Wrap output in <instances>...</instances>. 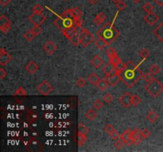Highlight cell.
Segmentation results:
<instances>
[{"label":"cell","instance_id":"cell-55","mask_svg":"<svg viewBox=\"0 0 163 152\" xmlns=\"http://www.w3.org/2000/svg\"><path fill=\"white\" fill-rule=\"evenodd\" d=\"M111 1H112L113 3H115V4L116 5L118 3V2H120V1H121V0H111Z\"/></svg>","mask_w":163,"mask_h":152},{"label":"cell","instance_id":"cell-14","mask_svg":"<svg viewBox=\"0 0 163 152\" xmlns=\"http://www.w3.org/2000/svg\"><path fill=\"white\" fill-rule=\"evenodd\" d=\"M106 79L108 80L109 85L111 86H115L121 81L120 76L119 73H115L113 75H111L109 76H106Z\"/></svg>","mask_w":163,"mask_h":152},{"label":"cell","instance_id":"cell-35","mask_svg":"<svg viewBox=\"0 0 163 152\" xmlns=\"http://www.w3.org/2000/svg\"><path fill=\"white\" fill-rule=\"evenodd\" d=\"M78 132H81V133H84V134H87L89 132V129L84 124L80 123L78 125Z\"/></svg>","mask_w":163,"mask_h":152},{"label":"cell","instance_id":"cell-53","mask_svg":"<svg viewBox=\"0 0 163 152\" xmlns=\"http://www.w3.org/2000/svg\"><path fill=\"white\" fill-rule=\"evenodd\" d=\"M99 0H88V3H90L91 5H96L98 3Z\"/></svg>","mask_w":163,"mask_h":152},{"label":"cell","instance_id":"cell-43","mask_svg":"<svg viewBox=\"0 0 163 152\" xmlns=\"http://www.w3.org/2000/svg\"><path fill=\"white\" fill-rule=\"evenodd\" d=\"M110 62L114 65V66H115L116 64H119L120 62H121V59H120V57H119V56L117 55V56H115L111 57L110 59Z\"/></svg>","mask_w":163,"mask_h":152},{"label":"cell","instance_id":"cell-9","mask_svg":"<svg viewBox=\"0 0 163 152\" xmlns=\"http://www.w3.org/2000/svg\"><path fill=\"white\" fill-rule=\"evenodd\" d=\"M29 20L34 25H41L45 22L46 20V16L41 14H37V13H34L29 17Z\"/></svg>","mask_w":163,"mask_h":152},{"label":"cell","instance_id":"cell-1","mask_svg":"<svg viewBox=\"0 0 163 152\" xmlns=\"http://www.w3.org/2000/svg\"><path fill=\"white\" fill-rule=\"evenodd\" d=\"M119 75L121 81L129 88L133 87L143 77V71L132 61L127 62L125 69L119 72Z\"/></svg>","mask_w":163,"mask_h":152},{"label":"cell","instance_id":"cell-40","mask_svg":"<svg viewBox=\"0 0 163 152\" xmlns=\"http://www.w3.org/2000/svg\"><path fill=\"white\" fill-rule=\"evenodd\" d=\"M125 67H126V64H123L122 61L120 62L119 64H117L115 66V70H116L118 73L120 72V71H122V70H123L124 69H125Z\"/></svg>","mask_w":163,"mask_h":152},{"label":"cell","instance_id":"cell-39","mask_svg":"<svg viewBox=\"0 0 163 152\" xmlns=\"http://www.w3.org/2000/svg\"><path fill=\"white\" fill-rule=\"evenodd\" d=\"M115 130H116L115 128V127H114L112 125H111V124L106 125L105 127H104V131H105L106 133H108V135H110L111 133L114 132Z\"/></svg>","mask_w":163,"mask_h":152},{"label":"cell","instance_id":"cell-20","mask_svg":"<svg viewBox=\"0 0 163 152\" xmlns=\"http://www.w3.org/2000/svg\"><path fill=\"white\" fill-rule=\"evenodd\" d=\"M103 59H102L101 57L98 56V55H96L95 56H93V58L91 60V64L94 67L96 68H99L103 64Z\"/></svg>","mask_w":163,"mask_h":152},{"label":"cell","instance_id":"cell-21","mask_svg":"<svg viewBox=\"0 0 163 152\" xmlns=\"http://www.w3.org/2000/svg\"><path fill=\"white\" fill-rule=\"evenodd\" d=\"M147 120H148V121L150 123H154L156 122L158 119L159 118V115L156 112H154V110H149V112L147 113V116H146Z\"/></svg>","mask_w":163,"mask_h":152},{"label":"cell","instance_id":"cell-18","mask_svg":"<svg viewBox=\"0 0 163 152\" xmlns=\"http://www.w3.org/2000/svg\"><path fill=\"white\" fill-rule=\"evenodd\" d=\"M103 71L105 73V75L107 76H109L111 75H113L115 73H117V71L115 70V66L113 65L111 63H109V64H106L105 66L103 67Z\"/></svg>","mask_w":163,"mask_h":152},{"label":"cell","instance_id":"cell-27","mask_svg":"<svg viewBox=\"0 0 163 152\" xmlns=\"http://www.w3.org/2000/svg\"><path fill=\"white\" fill-rule=\"evenodd\" d=\"M77 137H78V146L79 147H82L85 144V143L87 142V138L86 136V134L79 132L77 133Z\"/></svg>","mask_w":163,"mask_h":152},{"label":"cell","instance_id":"cell-52","mask_svg":"<svg viewBox=\"0 0 163 152\" xmlns=\"http://www.w3.org/2000/svg\"><path fill=\"white\" fill-rule=\"evenodd\" d=\"M154 2H155L159 7H163V0H154Z\"/></svg>","mask_w":163,"mask_h":152},{"label":"cell","instance_id":"cell-29","mask_svg":"<svg viewBox=\"0 0 163 152\" xmlns=\"http://www.w3.org/2000/svg\"><path fill=\"white\" fill-rule=\"evenodd\" d=\"M143 9L144 11H146L147 13H151L154 10V6L150 3V2H146L144 3V5L143 6Z\"/></svg>","mask_w":163,"mask_h":152},{"label":"cell","instance_id":"cell-41","mask_svg":"<svg viewBox=\"0 0 163 152\" xmlns=\"http://www.w3.org/2000/svg\"><path fill=\"white\" fill-rule=\"evenodd\" d=\"M32 10L34 13H37V14H41L43 12V7H41L40 4L34 5Z\"/></svg>","mask_w":163,"mask_h":152},{"label":"cell","instance_id":"cell-31","mask_svg":"<svg viewBox=\"0 0 163 152\" xmlns=\"http://www.w3.org/2000/svg\"><path fill=\"white\" fill-rule=\"evenodd\" d=\"M141 102H142V100L139 98V96H138L137 94L132 95V105L134 107H137L138 105H139L141 104Z\"/></svg>","mask_w":163,"mask_h":152},{"label":"cell","instance_id":"cell-34","mask_svg":"<svg viewBox=\"0 0 163 152\" xmlns=\"http://www.w3.org/2000/svg\"><path fill=\"white\" fill-rule=\"evenodd\" d=\"M106 54H107V56H108V58L111 59V57H114L115 56H117V52H116V51H115L112 47H109V48L106 50Z\"/></svg>","mask_w":163,"mask_h":152},{"label":"cell","instance_id":"cell-46","mask_svg":"<svg viewBox=\"0 0 163 152\" xmlns=\"http://www.w3.org/2000/svg\"><path fill=\"white\" fill-rule=\"evenodd\" d=\"M76 85L79 87H84L86 85V80L84 78H79L78 79L76 80Z\"/></svg>","mask_w":163,"mask_h":152},{"label":"cell","instance_id":"cell-11","mask_svg":"<svg viewBox=\"0 0 163 152\" xmlns=\"http://www.w3.org/2000/svg\"><path fill=\"white\" fill-rule=\"evenodd\" d=\"M43 49L46 52V54L49 55V56H52L55 53V52L58 49V45L53 41H49L46 44H44Z\"/></svg>","mask_w":163,"mask_h":152},{"label":"cell","instance_id":"cell-48","mask_svg":"<svg viewBox=\"0 0 163 152\" xmlns=\"http://www.w3.org/2000/svg\"><path fill=\"white\" fill-rule=\"evenodd\" d=\"M141 133L143 134L145 139L148 138V137L151 136V132H150V131L149 129H147V128H143V129L141 130Z\"/></svg>","mask_w":163,"mask_h":152},{"label":"cell","instance_id":"cell-50","mask_svg":"<svg viewBox=\"0 0 163 152\" xmlns=\"http://www.w3.org/2000/svg\"><path fill=\"white\" fill-rule=\"evenodd\" d=\"M7 70H5V69H3L2 67L0 68V78H1V79H3L7 76Z\"/></svg>","mask_w":163,"mask_h":152},{"label":"cell","instance_id":"cell-6","mask_svg":"<svg viewBox=\"0 0 163 152\" xmlns=\"http://www.w3.org/2000/svg\"><path fill=\"white\" fill-rule=\"evenodd\" d=\"M37 90L41 94L47 96L53 91V86L48 81H43L37 86Z\"/></svg>","mask_w":163,"mask_h":152},{"label":"cell","instance_id":"cell-36","mask_svg":"<svg viewBox=\"0 0 163 152\" xmlns=\"http://www.w3.org/2000/svg\"><path fill=\"white\" fill-rule=\"evenodd\" d=\"M103 100L107 103V104H111L113 101V96L110 93H106L103 94Z\"/></svg>","mask_w":163,"mask_h":152},{"label":"cell","instance_id":"cell-8","mask_svg":"<svg viewBox=\"0 0 163 152\" xmlns=\"http://www.w3.org/2000/svg\"><path fill=\"white\" fill-rule=\"evenodd\" d=\"M10 28H11L10 21L3 14L1 15L0 16V30L4 34H7L9 33Z\"/></svg>","mask_w":163,"mask_h":152},{"label":"cell","instance_id":"cell-7","mask_svg":"<svg viewBox=\"0 0 163 152\" xmlns=\"http://www.w3.org/2000/svg\"><path fill=\"white\" fill-rule=\"evenodd\" d=\"M131 139L132 143L138 145V143L143 142L145 139L144 136L141 133V130H139L138 128H135V129H131Z\"/></svg>","mask_w":163,"mask_h":152},{"label":"cell","instance_id":"cell-19","mask_svg":"<svg viewBox=\"0 0 163 152\" xmlns=\"http://www.w3.org/2000/svg\"><path fill=\"white\" fill-rule=\"evenodd\" d=\"M95 44H96V46L99 49L103 50V49H105V48L110 44V43H109L108 41H106L105 39L99 37L96 41H95Z\"/></svg>","mask_w":163,"mask_h":152},{"label":"cell","instance_id":"cell-22","mask_svg":"<svg viewBox=\"0 0 163 152\" xmlns=\"http://www.w3.org/2000/svg\"><path fill=\"white\" fill-rule=\"evenodd\" d=\"M106 18H107V16H106V14L103 13V12H99L98 14L96 15L94 18V22L97 25H101L103 22H104V21L106 20Z\"/></svg>","mask_w":163,"mask_h":152},{"label":"cell","instance_id":"cell-30","mask_svg":"<svg viewBox=\"0 0 163 152\" xmlns=\"http://www.w3.org/2000/svg\"><path fill=\"white\" fill-rule=\"evenodd\" d=\"M160 70H161V68H160V67L158 64H153L150 67L149 72L151 73L152 75H157V74H159L160 72Z\"/></svg>","mask_w":163,"mask_h":152},{"label":"cell","instance_id":"cell-33","mask_svg":"<svg viewBox=\"0 0 163 152\" xmlns=\"http://www.w3.org/2000/svg\"><path fill=\"white\" fill-rule=\"evenodd\" d=\"M150 51L147 48H142L141 50L138 51V55L140 56L143 59H146L147 58H148V56H150Z\"/></svg>","mask_w":163,"mask_h":152},{"label":"cell","instance_id":"cell-44","mask_svg":"<svg viewBox=\"0 0 163 152\" xmlns=\"http://www.w3.org/2000/svg\"><path fill=\"white\" fill-rule=\"evenodd\" d=\"M32 31L36 36H38V35H40L42 33V30L40 27V25H34V27L32 29Z\"/></svg>","mask_w":163,"mask_h":152},{"label":"cell","instance_id":"cell-4","mask_svg":"<svg viewBox=\"0 0 163 152\" xmlns=\"http://www.w3.org/2000/svg\"><path fill=\"white\" fill-rule=\"evenodd\" d=\"M146 90L153 98H157L163 93V84L159 80L154 79L150 82H147Z\"/></svg>","mask_w":163,"mask_h":152},{"label":"cell","instance_id":"cell-12","mask_svg":"<svg viewBox=\"0 0 163 152\" xmlns=\"http://www.w3.org/2000/svg\"><path fill=\"white\" fill-rule=\"evenodd\" d=\"M11 56L5 50L4 48H0V65L2 67L6 66L11 60Z\"/></svg>","mask_w":163,"mask_h":152},{"label":"cell","instance_id":"cell-13","mask_svg":"<svg viewBox=\"0 0 163 152\" xmlns=\"http://www.w3.org/2000/svg\"><path fill=\"white\" fill-rule=\"evenodd\" d=\"M144 20L150 26H153L159 20V17L156 14H154V12H151V13H148L144 17Z\"/></svg>","mask_w":163,"mask_h":152},{"label":"cell","instance_id":"cell-2","mask_svg":"<svg viewBox=\"0 0 163 152\" xmlns=\"http://www.w3.org/2000/svg\"><path fill=\"white\" fill-rule=\"evenodd\" d=\"M82 23V18H76L71 11V9L66 10L53 21L54 25L61 31L72 28H81Z\"/></svg>","mask_w":163,"mask_h":152},{"label":"cell","instance_id":"cell-51","mask_svg":"<svg viewBox=\"0 0 163 152\" xmlns=\"http://www.w3.org/2000/svg\"><path fill=\"white\" fill-rule=\"evenodd\" d=\"M11 0H0V4L2 5V7H7L10 3Z\"/></svg>","mask_w":163,"mask_h":152},{"label":"cell","instance_id":"cell-26","mask_svg":"<svg viewBox=\"0 0 163 152\" xmlns=\"http://www.w3.org/2000/svg\"><path fill=\"white\" fill-rule=\"evenodd\" d=\"M85 117L88 120H93L97 116V114L93 109H87L84 114Z\"/></svg>","mask_w":163,"mask_h":152},{"label":"cell","instance_id":"cell-42","mask_svg":"<svg viewBox=\"0 0 163 152\" xmlns=\"http://www.w3.org/2000/svg\"><path fill=\"white\" fill-rule=\"evenodd\" d=\"M124 144H125V143L120 139V140H116V142L114 143V147H115V149H117V150H121L123 148V147L124 146Z\"/></svg>","mask_w":163,"mask_h":152},{"label":"cell","instance_id":"cell-3","mask_svg":"<svg viewBox=\"0 0 163 152\" xmlns=\"http://www.w3.org/2000/svg\"><path fill=\"white\" fill-rule=\"evenodd\" d=\"M115 20V18L113 21V22L107 23L100 30L97 31V36L100 38L105 39L106 41H108L110 44L115 41L120 36V32L113 25Z\"/></svg>","mask_w":163,"mask_h":152},{"label":"cell","instance_id":"cell-23","mask_svg":"<svg viewBox=\"0 0 163 152\" xmlns=\"http://www.w3.org/2000/svg\"><path fill=\"white\" fill-rule=\"evenodd\" d=\"M108 86H109V83H108V80L106 79V78L99 80L96 84L97 88L99 89V91H105L108 88Z\"/></svg>","mask_w":163,"mask_h":152},{"label":"cell","instance_id":"cell-47","mask_svg":"<svg viewBox=\"0 0 163 152\" xmlns=\"http://www.w3.org/2000/svg\"><path fill=\"white\" fill-rule=\"evenodd\" d=\"M143 79H145V81L147 82H150L152 79H154V78L153 77V75H152L151 73H147V74H145V75H143Z\"/></svg>","mask_w":163,"mask_h":152},{"label":"cell","instance_id":"cell-38","mask_svg":"<svg viewBox=\"0 0 163 152\" xmlns=\"http://www.w3.org/2000/svg\"><path fill=\"white\" fill-rule=\"evenodd\" d=\"M103 105V102H102L101 100H99V99H96V100L93 102V107L96 110H100L102 109Z\"/></svg>","mask_w":163,"mask_h":152},{"label":"cell","instance_id":"cell-24","mask_svg":"<svg viewBox=\"0 0 163 152\" xmlns=\"http://www.w3.org/2000/svg\"><path fill=\"white\" fill-rule=\"evenodd\" d=\"M100 79L98 75L96 74V73H92L91 75L87 77V81L89 82V83H91L93 86H96V84L98 83Z\"/></svg>","mask_w":163,"mask_h":152},{"label":"cell","instance_id":"cell-10","mask_svg":"<svg viewBox=\"0 0 163 152\" xmlns=\"http://www.w3.org/2000/svg\"><path fill=\"white\" fill-rule=\"evenodd\" d=\"M120 104L126 109H129L132 105V94L126 91L120 98Z\"/></svg>","mask_w":163,"mask_h":152},{"label":"cell","instance_id":"cell-54","mask_svg":"<svg viewBox=\"0 0 163 152\" xmlns=\"http://www.w3.org/2000/svg\"><path fill=\"white\" fill-rule=\"evenodd\" d=\"M132 2H134V3H135V4H137V3H138V2H140L142 0H131Z\"/></svg>","mask_w":163,"mask_h":152},{"label":"cell","instance_id":"cell-15","mask_svg":"<svg viewBox=\"0 0 163 152\" xmlns=\"http://www.w3.org/2000/svg\"><path fill=\"white\" fill-rule=\"evenodd\" d=\"M131 128H127L120 136V139L123 141L125 144H127V145H130L132 143L131 139Z\"/></svg>","mask_w":163,"mask_h":152},{"label":"cell","instance_id":"cell-45","mask_svg":"<svg viewBox=\"0 0 163 152\" xmlns=\"http://www.w3.org/2000/svg\"><path fill=\"white\" fill-rule=\"evenodd\" d=\"M116 7H117L119 10H121V11H122V10H125L126 8V4L123 2V1L121 0L120 2H118L117 4H116Z\"/></svg>","mask_w":163,"mask_h":152},{"label":"cell","instance_id":"cell-16","mask_svg":"<svg viewBox=\"0 0 163 152\" xmlns=\"http://www.w3.org/2000/svg\"><path fill=\"white\" fill-rule=\"evenodd\" d=\"M153 34L163 44V21L158 27L153 30Z\"/></svg>","mask_w":163,"mask_h":152},{"label":"cell","instance_id":"cell-5","mask_svg":"<svg viewBox=\"0 0 163 152\" xmlns=\"http://www.w3.org/2000/svg\"><path fill=\"white\" fill-rule=\"evenodd\" d=\"M79 39H80V44L83 47H87L90 44L94 41V36L92 33H90L87 30L81 29L80 34H79Z\"/></svg>","mask_w":163,"mask_h":152},{"label":"cell","instance_id":"cell-32","mask_svg":"<svg viewBox=\"0 0 163 152\" xmlns=\"http://www.w3.org/2000/svg\"><path fill=\"white\" fill-rule=\"evenodd\" d=\"M71 11L73 12V14L76 18H82L83 13L81 10L79 9L78 7H73L71 8Z\"/></svg>","mask_w":163,"mask_h":152},{"label":"cell","instance_id":"cell-56","mask_svg":"<svg viewBox=\"0 0 163 152\" xmlns=\"http://www.w3.org/2000/svg\"><path fill=\"white\" fill-rule=\"evenodd\" d=\"M64 1H68V0H64Z\"/></svg>","mask_w":163,"mask_h":152},{"label":"cell","instance_id":"cell-25","mask_svg":"<svg viewBox=\"0 0 163 152\" xmlns=\"http://www.w3.org/2000/svg\"><path fill=\"white\" fill-rule=\"evenodd\" d=\"M79 34H80V32L78 31V32L75 33L70 38L68 39V40L73 44V45L78 46L79 44H80V39H79Z\"/></svg>","mask_w":163,"mask_h":152},{"label":"cell","instance_id":"cell-28","mask_svg":"<svg viewBox=\"0 0 163 152\" xmlns=\"http://www.w3.org/2000/svg\"><path fill=\"white\" fill-rule=\"evenodd\" d=\"M36 36H37L34 33L32 30H29V31L25 32V34H24V38L27 41H32Z\"/></svg>","mask_w":163,"mask_h":152},{"label":"cell","instance_id":"cell-49","mask_svg":"<svg viewBox=\"0 0 163 152\" xmlns=\"http://www.w3.org/2000/svg\"><path fill=\"white\" fill-rule=\"evenodd\" d=\"M109 136H111V138L112 139H114V140H117L118 139L120 138V133L116 131V130H115L114 132H111Z\"/></svg>","mask_w":163,"mask_h":152},{"label":"cell","instance_id":"cell-17","mask_svg":"<svg viewBox=\"0 0 163 152\" xmlns=\"http://www.w3.org/2000/svg\"><path fill=\"white\" fill-rule=\"evenodd\" d=\"M38 68H39V67L34 61H30L25 66V70L31 75H34L37 72L38 70Z\"/></svg>","mask_w":163,"mask_h":152},{"label":"cell","instance_id":"cell-37","mask_svg":"<svg viewBox=\"0 0 163 152\" xmlns=\"http://www.w3.org/2000/svg\"><path fill=\"white\" fill-rule=\"evenodd\" d=\"M14 95L15 96H26L27 95V93H26V90L25 89L23 88L22 86H19V89L17 90L16 92L14 93Z\"/></svg>","mask_w":163,"mask_h":152}]
</instances>
